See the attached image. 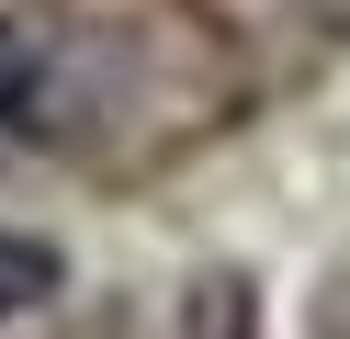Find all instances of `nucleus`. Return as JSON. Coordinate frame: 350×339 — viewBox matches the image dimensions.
<instances>
[{
  "label": "nucleus",
  "instance_id": "f257e3e1",
  "mask_svg": "<svg viewBox=\"0 0 350 339\" xmlns=\"http://www.w3.org/2000/svg\"><path fill=\"white\" fill-rule=\"evenodd\" d=\"M136 113V57L79 12H0V158H79Z\"/></svg>",
  "mask_w": 350,
  "mask_h": 339
},
{
  "label": "nucleus",
  "instance_id": "f03ea898",
  "mask_svg": "<svg viewBox=\"0 0 350 339\" xmlns=\"http://www.w3.org/2000/svg\"><path fill=\"white\" fill-rule=\"evenodd\" d=\"M57 283H68V260H57L46 238H23V226H0V328L46 316V305H57Z\"/></svg>",
  "mask_w": 350,
  "mask_h": 339
},
{
  "label": "nucleus",
  "instance_id": "7ed1b4c3",
  "mask_svg": "<svg viewBox=\"0 0 350 339\" xmlns=\"http://www.w3.org/2000/svg\"><path fill=\"white\" fill-rule=\"evenodd\" d=\"M305 12H317V23H350V0H305Z\"/></svg>",
  "mask_w": 350,
  "mask_h": 339
}]
</instances>
